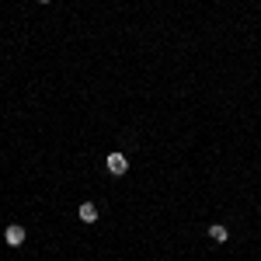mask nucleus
Here are the masks:
<instances>
[{"mask_svg": "<svg viewBox=\"0 0 261 261\" xmlns=\"http://www.w3.org/2000/svg\"><path fill=\"white\" fill-rule=\"evenodd\" d=\"M4 240H7L11 247H21V244H25V226H18V223H11V226L4 230Z\"/></svg>", "mask_w": 261, "mask_h": 261, "instance_id": "f03ea898", "label": "nucleus"}, {"mask_svg": "<svg viewBox=\"0 0 261 261\" xmlns=\"http://www.w3.org/2000/svg\"><path fill=\"white\" fill-rule=\"evenodd\" d=\"M226 237H230V233H226V226H219V223H212V226H209V240H216V244H223Z\"/></svg>", "mask_w": 261, "mask_h": 261, "instance_id": "20e7f679", "label": "nucleus"}, {"mask_svg": "<svg viewBox=\"0 0 261 261\" xmlns=\"http://www.w3.org/2000/svg\"><path fill=\"white\" fill-rule=\"evenodd\" d=\"M77 216H80V219H84V223H94V219H98V209H94V202H84V205H80V212H77Z\"/></svg>", "mask_w": 261, "mask_h": 261, "instance_id": "7ed1b4c3", "label": "nucleus"}, {"mask_svg": "<svg viewBox=\"0 0 261 261\" xmlns=\"http://www.w3.org/2000/svg\"><path fill=\"white\" fill-rule=\"evenodd\" d=\"M105 167H108L112 174H126V171H129V160H126L122 153H108V157H105Z\"/></svg>", "mask_w": 261, "mask_h": 261, "instance_id": "f257e3e1", "label": "nucleus"}, {"mask_svg": "<svg viewBox=\"0 0 261 261\" xmlns=\"http://www.w3.org/2000/svg\"><path fill=\"white\" fill-rule=\"evenodd\" d=\"M39 4H49V0H39Z\"/></svg>", "mask_w": 261, "mask_h": 261, "instance_id": "39448f33", "label": "nucleus"}]
</instances>
